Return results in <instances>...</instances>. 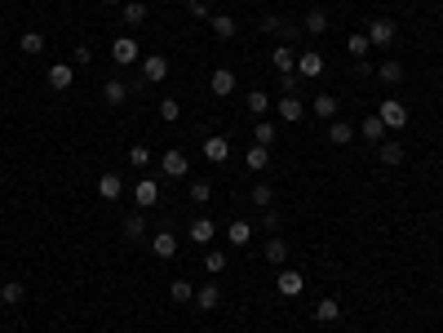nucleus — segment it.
Masks as SVG:
<instances>
[{
  "instance_id": "nucleus-10",
  "label": "nucleus",
  "mask_w": 443,
  "mask_h": 333,
  "mask_svg": "<svg viewBox=\"0 0 443 333\" xmlns=\"http://www.w3.org/2000/svg\"><path fill=\"white\" fill-rule=\"evenodd\" d=\"M209 89L218 93V98H231V93H235V71L218 67V71H213V76H209Z\"/></svg>"
},
{
  "instance_id": "nucleus-37",
  "label": "nucleus",
  "mask_w": 443,
  "mask_h": 333,
  "mask_svg": "<svg viewBox=\"0 0 443 333\" xmlns=\"http://www.w3.org/2000/svg\"><path fill=\"white\" fill-rule=\"evenodd\" d=\"M209 196H213V183L195 178V183H191V200H195V205H209Z\"/></svg>"
},
{
  "instance_id": "nucleus-11",
  "label": "nucleus",
  "mask_w": 443,
  "mask_h": 333,
  "mask_svg": "<svg viewBox=\"0 0 443 333\" xmlns=\"http://www.w3.org/2000/svg\"><path fill=\"white\" fill-rule=\"evenodd\" d=\"M275 107H280V116H284V121H289V125H297V121H302V116H306V102L297 98V93H284V98L275 102Z\"/></svg>"
},
{
  "instance_id": "nucleus-34",
  "label": "nucleus",
  "mask_w": 443,
  "mask_h": 333,
  "mask_svg": "<svg viewBox=\"0 0 443 333\" xmlns=\"http://www.w3.org/2000/svg\"><path fill=\"white\" fill-rule=\"evenodd\" d=\"M266 258H271V263H284V258H289V240L271 235V240H266Z\"/></svg>"
},
{
  "instance_id": "nucleus-23",
  "label": "nucleus",
  "mask_w": 443,
  "mask_h": 333,
  "mask_svg": "<svg viewBox=\"0 0 443 333\" xmlns=\"http://www.w3.org/2000/svg\"><path fill=\"white\" fill-rule=\"evenodd\" d=\"M0 298H5V307H18L22 298H27V289H22V280H5V284H0Z\"/></svg>"
},
{
  "instance_id": "nucleus-30",
  "label": "nucleus",
  "mask_w": 443,
  "mask_h": 333,
  "mask_svg": "<svg viewBox=\"0 0 443 333\" xmlns=\"http://www.w3.org/2000/svg\"><path fill=\"white\" fill-rule=\"evenodd\" d=\"M124 235H129V240H142V235H147V218H142V213H129V218H124Z\"/></svg>"
},
{
  "instance_id": "nucleus-3",
  "label": "nucleus",
  "mask_w": 443,
  "mask_h": 333,
  "mask_svg": "<svg viewBox=\"0 0 443 333\" xmlns=\"http://www.w3.org/2000/svg\"><path fill=\"white\" fill-rule=\"evenodd\" d=\"M324 67H328V58L319 54V49H306L302 58H297V71H302L306 80H315V76H324Z\"/></svg>"
},
{
  "instance_id": "nucleus-31",
  "label": "nucleus",
  "mask_w": 443,
  "mask_h": 333,
  "mask_svg": "<svg viewBox=\"0 0 443 333\" xmlns=\"http://www.w3.org/2000/svg\"><path fill=\"white\" fill-rule=\"evenodd\" d=\"M244 164H248V169H266V164H271V151L253 142V147H248V156H244Z\"/></svg>"
},
{
  "instance_id": "nucleus-32",
  "label": "nucleus",
  "mask_w": 443,
  "mask_h": 333,
  "mask_svg": "<svg viewBox=\"0 0 443 333\" xmlns=\"http://www.w3.org/2000/svg\"><path fill=\"white\" fill-rule=\"evenodd\" d=\"M386 138V125H381V116H368L364 121V142H381Z\"/></svg>"
},
{
  "instance_id": "nucleus-20",
  "label": "nucleus",
  "mask_w": 443,
  "mask_h": 333,
  "mask_svg": "<svg viewBox=\"0 0 443 333\" xmlns=\"http://www.w3.org/2000/svg\"><path fill=\"white\" fill-rule=\"evenodd\" d=\"M209 27H213V36H218V40H231V36L239 31L231 14H213V18H209Z\"/></svg>"
},
{
  "instance_id": "nucleus-16",
  "label": "nucleus",
  "mask_w": 443,
  "mask_h": 333,
  "mask_svg": "<svg viewBox=\"0 0 443 333\" xmlns=\"http://www.w3.org/2000/svg\"><path fill=\"white\" fill-rule=\"evenodd\" d=\"M226 156H231V142L226 138H204V160H213V164H226Z\"/></svg>"
},
{
  "instance_id": "nucleus-9",
  "label": "nucleus",
  "mask_w": 443,
  "mask_h": 333,
  "mask_svg": "<svg viewBox=\"0 0 443 333\" xmlns=\"http://www.w3.org/2000/svg\"><path fill=\"white\" fill-rule=\"evenodd\" d=\"M151 254L169 263V258L177 254V235H173V231H155V235H151Z\"/></svg>"
},
{
  "instance_id": "nucleus-13",
  "label": "nucleus",
  "mask_w": 443,
  "mask_h": 333,
  "mask_svg": "<svg viewBox=\"0 0 443 333\" xmlns=\"http://www.w3.org/2000/svg\"><path fill=\"white\" fill-rule=\"evenodd\" d=\"M71 80H76V67H71V63H54L49 67V89L63 93V89H71Z\"/></svg>"
},
{
  "instance_id": "nucleus-25",
  "label": "nucleus",
  "mask_w": 443,
  "mask_h": 333,
  "mask_svg": "<svg viewBox=\"0 0 443 333\" xmlns=\"http://www.w3.org/2000/svg\"><path fill=\"white\" fill-rule=\"evenodd\" d=\"M102 98H106V107H120L129 98V85H120V80H106L102 85Z\"/></svg>"
},
{
  "instance_id": "nucleus-15",
  "label": "nucleus",
  "mask_w": 443,
  "mask_h": 333,
  "mask_svg": "<svg viewBox=\"0 0 443 333\" xmlns=\"http://www.w3.org/2000/svg\"><path fill=\"white\" fill-rule=\"evenodd\" d=\"M213 235H218V227H213L209 218H195V222H191V231H186V240L191 245H213Z\"/></svg>"
},
{
  "instance_id": "nucleus-41",
  "label": "nucleus",
  "mask_w": 443,
  "mask_h": 333,
  "mask_svg": "<svg viewBox=\"0 0 443 333\" xmlns=\"http://www.w3.org/2000/svg\"><path fill=\"white\" fill-rule=\"evenodd\" d=\"M129 164H134V169H147V164H151V151H147V147H134V151H129Z\"/></svg>"
},
{
  "instance_id": "nucleus-46",
  "label": "nucleus",
  "mask_w": 443,
  "mask_h": 333,
  "mask_svg": "<svg viewBox=\"0 0 443 333\" xmlns=\"http://www.w3.org/2000/svg\"><path fill=\"white\" fill-rule=\"evenodd\" d=\"M261 227H266V231H280V213H275V209H266V218H261Z\"/></svg>"
},
{
  "instance_id": "nucleus-24",
  "label": "nucleus",
  "mask_w": 443,
  "mask_h": 333,
  "mask_svg": "<svg viewBox=\"0 0 443 333\" xmlns=\"http://www.w3.org/2000/svg\"><path fill=\"white\" fill-rule=\"evenodd\" d=\"M169 298H173V302H191V298H195V284H191L186 276H177V280L169 284Z\"/></svg>"
},
{
  "instance_id": "nucleus-7",
  "label": "nucleus",
  "mask_w": 443,
  "mask_h": 333,
  "mask_svg": "<svg viewBox=\"0 0 443 333\" xmlns=\"http://www.w3.org/2000/svg\"><path fill=\"white\" fill-rule=\"evenodd\" d=\"M160 169H164V178H186V169H191V164H186V151H164V160H160Z\"/></svg>"
},
{
  "instance_id": "nucleus-42",
  "label": "nucleus",
  "mask_w": 443,
  "mask_h": 333,
  "mask_svg": "<svg viewBox=\"0 0 443 333\" xmlns=\"http://www.w3.org/2000/svg\"><path fill=\"white\" fill-rule=\"evenodd\" d=\"M204 267H209V271H226V254H222V249H209Z\"/></svg>"
},
{
  "instance_id": "nucleus-27",
  "label": "nucleus",
  "mask_w": 443,
  "mask_h": 333,
  "mask_svg": "<svg viewBox=\"0 0 443 333\" xmlns=\"http://www.w3.org/2000/svg\"><path fill=\"white\" fill-rule=\"evenodd\" d=\"M18 49L27 54V58H35V54H45V36H40V31H27V36H22V40H18Z\"/></svg>"
},
{
  "instance_id": "nucleus-12",
  "label": "nucleus",
  "mask_w": 443,
  "mask_h": 333,
  "mask_svg": "<svg viewBox=\"0 0 443 333\" xmlns=\"http://www.w3.org/2000/svg\"><path fill=\"white\" fill-rule=\"evenodd\" d=\"M337 98H332V93H315V98H310V111L319 116V121H337Z\"/></svg>"
},
{
  "instance_id": "nucleus-19",
  "label": "nucleus",
  "mask_w": 443,
  "mask_h": 333,
  "mask_svg": "<svg viewBox=\"0 0 443 333\" xmlns=\"http://www.w3.org/2000/svg\"><path fill=\"white\" fill-rule=\"evenodd\" d=\"M226 240H231L235 249H244L248 240H253V227H248V222H244V218H235V222H231V227H226Z\"/></svg>"
},
{
  "instance_id": "nucleus-2",
  "label": "nucleus",
  "mask_w": 443,
  "mask_h": 333,
  "mask_svg": "<svg viewBox=\"0 0 443 333\" xmlns=\"http://www.w3.org/2000/svg\"><path fill=\"white\" fill-rule=\"evenodd\" d=\"M164 76H169V58H164V54H147V58H142V80H147V85H160Z\"/></svg>"
},
{
  "instance_id": "nucleus-39",
  "label": "nucleus",
  "mask_w": 443,
  "mask_h": 333,
  "mask_svg": "<svg viewBox=\"0 0 443 333\" xmlns=\"http://www.w3.org/2000/svg\"><path fill=\"white\" fill-rule=\"evenodd\" d=\"M253 205H257V209H271V205H275V192H271L266 183H257V187H253Z\"/></svg>"
},
{
  "instance_id": "nucleus-8",
  "label": "nucleus",
  "mask_w": 443,
  "mask_h": 333,
  "mask_svg": "<svg viewBox=\"0 0 443 333\" xmlns=\"http://www.w3.org/2000/svg\"><path fill=\"white\" fill-rule=\"evenodd\" d=\"M275 289H280L284 298H297V293L306 289V276H302V271H280V280H275Z\"/></svg>"
},
{
  "instance_id": "nucleus-22",
  "label": "nucleus",
  "mask_w": 443,
  "mask_h": 333,
  "mask_svg": "<svg viewBox=\"0 0 443 333\" xmlns=\"http://www.w3.org/2000/svg\"><path fill=\"white\" fill-rule=\"evenodd\" d=\"M328 142H332V147H346V142H355V129L346 121H332L328 125Z\"/></svg>"
},
{
  "instance_id": "nucleus-4",
  "label": "nucleus",
  "mask_w": 443,
  "mask_h": 333,
  "mask_svg": "<svg viewBox=\"0 0 443 333\" xmlns=\"http://www.w3.org/2000/svg\"><path fill=\"white\" fill-rule=\"evenodd\" d=\"M111 58H115V63L120 67H129V63H138V40H129V36H115V40H111Z\"/></svg>"
},
{
  "instance_id": "nucleus-35",
  "label": "nucleus",
  "mask_w": 443,
  "mask_h": 333,
  "mask_svg": "<svg viewBox=\"0 0 443 333\" xmlns=\"http://www.w3.org/2000/svg\"><path fill=\"white\" fill-rule=\"evenodd\" d=\"M377 76L386 80V85H399V80H403V63H381V67H377Z\"/></svg>"
},
{
  "instance_id": "nucleus-40",
  "label": "nucleus",
  "mask_w": 443,
  "mask_h": 333,
  "mask_svg": "<svg viewBox=\"0 0 443 333\" xmlns=\"http://www.w3.org/2000/svg\"><path fill=\"white\" fill-rule=\"evenodd\" d=\"M253 138H257V147H271V142H275V125H266V121H257V129H253Z\"/></svg>"
},
{
  "instance_id": "nucleus-14",
  "label": "nucleus",
  "mask_w": 443,
  "mask_h": 333,
  "mask_svg": "<svg viewBox=\"0 0 443 333\" xmlns=\"http://www.w3.org/2000/svg\"><path fill=\"white\" fill-rule=\"evenodd\" d=\"M195 307H200V311H218V307H222V284H204V289H195Z\"/></svg>"
},
{
  "instance_id": "nucleus-29",
  "label": "nucleus",
  "mask_w": 443,
  "mask_h": 333,
  "mask_svg": "<svg viewBox=\"0 0 443 333\" xmlns=\"http://www.w3.org/2000/svg\"><path fill=\"white\" fill-rule=\"evenodd\" d=\"M337 316H341V307L332 302V298H324V302H315V320H319V325H332V320H337Z\"/></svg>"
},
{
  "instance_id": "nucleus-6",
  "label": "nucleus",
  "mask_w": 443,
  "mask_h": 333,
  "mask_svg": "<svg viewBox=\"0 0 443 333\" xmlns=\"http://www.w3.org/2000/svg\"><path fill=\"white\" fill-rule=\"evenodd\" d=\"M394 36H399V27H394L390 18H373V22H368V40H373V45H390Z\"/></svg>"
},
{
  "instance_id": "nucleus-1",
  "label": "nucleus",
  "mask_w": 443,
  "mask_h": 333,
  "mask_svg": "<svg viewBox=\"0 0 443 333\" xmlns=\"http://www.w3.org/2000/svg\"><path fill=\"white\" fill-rule=\"evenodd\" d=\"M381 125H386V134H399V129L403 125H408V107H403V102H394V98H386V102H381Z\"/></svg>"
},
{
  "instance_id": "nucleus-33",
  "label": "nucleus",
  "mask_w": 443,
  "mask_h": 333,
  "mask_svg": "<svg viewBox=\"0 0 443 333\" xmlns=\"http://www.w3.org/2000/svg\"><path fill=\"white\" fill-rule=\"evenodd\" d=\"M377 156H381V164H403V147L399 142H381Z\"/></svg>"
},
{
  "instance_id": "nucleus-45",
  "label": "nucleus",
  "mask_w": 443,
  "mask_h": 333,
  "mask_svg": "<svg viewBox=\"0 0 443 333\" xmlns=\"http://www.w3.org/2000/svg\"><path fill=\"white\" fill-rule=\"evenodd\" d=\"M284 27V18H275V14H266V18H261V27L257 31H280Z\"/></svg>"
},
{
  "instance_id": "nucleus-28",
  "label": "nucleus",
  "mask_w": 443,
  "mask_h": 333,
  "mask_svg": "<svg viewBox=\"0 0 443 333\" xmlns=\"http://www.w3.org/2000/svg\"><path fill=\"white\" fill-rule=\"evenodd\" d=\"M346 49H351V58H368V49H373V40H368V31H355L351 40H346Z\"/></svg>"
},
{
  "instance_id": "nucleus-26",
  "label": "nucleus",
  "mask_w": 443,
  "mask_h": 333,
  "mask_svg": "<svg viewBox=\"0 0 443 333\" xmlns=\"http://www.w3.org/2000/svg\"><path fill=\"white\" fill-rule=\"evenodd\" d=\"M147 14H151V9L142 5V0H124V22H129V27H138V22H147Z\"/></svg>"
},
{
  "instance_id": "nucleus-21",
  "label": "nucleus",
  "mask_w": 443,
  "mask_h": 333,
  "mask_svg": "<svg viewBox=\"0 0 443 333\" xmlns=\"http://www.w3.org/2000/svg\"><path fill=\"white\" fill-rule=\"evenodd\" d=\"M302 31H306V36H324V31H328V14H324V9H310L306 22H302Z\"/></svg>"
},
{
  "instance_id": "nucleus-36",
  "label": "nucleus",
  "mask_w": 443,
  "mask_h": 333,
  "mask_svg": "<svg viewBox=\"0 0 443 333\" xmlns=\"http://www.w3.org/2000/svg\"><path fill=\"white\" fill-rule=\"evenodd\" d=\"M177 116H182V102H177V98H160V121H164V125H173Z\"/></svg>"
},
{
  "instance_id": "nucleus-5",
  "label": "nucleus",
  "mask_w": 443,
  "mask_h": 333,
  "mask_svg": "<svg viewBox=\"0 0 443 333\" xmlns=\"http://www.w3.org/2000/svg\"><path fill=\"white\" fill-rule=\"evenodd\" d=\"M134 200H138V209H155L160 205V183H155V178H142L134 187Z\"/></svg>"
},
{
  "instance_id": "nucleus-17",
  "label": "nucleus",
  "mask_w": 443,
  "mask_h": 333,
  "mask_svg": "<svg viewBox=\"0 0 443 333\" xmlns=\"http://www.w3.org/2000/svg\"><path fill=\"white\" fill-rule=\"evenodd\" d=\"M98 196H102V200H120V196H124L120 173H102V178H98Z\"/></svg>"
},
{
  "instance_id": "nucleus-38",
  "label": "nucleus",
  "mask_w": 443,
  "mask_h": 333,
  "mask_svg": "<svg viewBox=\"0 0 443 333\" xmlns=\"http://www.w3.org/2000/svg\"><path fill=\"white\" fill-rule=\"evenodd\" d=\"M248 111H253V116H266V107H271V98H266V93H261V89H253V93H248Z\"/></svg>"
},
{
  "instance_id": "nucleus-44",
  "label": "nucleus",
  "mask_w": 443,
  "mask_h": 333,
  "mask_svg": "<svg viewBox=\"0 0 443 333\" xmlns=\"http://www.w3.org/2000/svg\"><path fill=\"white\" fill-rule=\"evenodd\" d=\"M186 9H191V18H209V5H204V0H186Z\"/></svg>"
},
{
  "instance_id": "nucleus-47",
  "label": "nucleus",
  "mask_w": 443,
  "mask_h": 333,
  "mask_svg": "<svg viewBox=\"0 0 443 333\" xmlns=\"http://www.w3.org/2000/svg\"><path fill=\"white\" fill-rule=\"evenodd\" d=\"M102 5H124V0H102Z\"/></svg>"
},
{
  "instance_id": "nucleus-18",
  "label": "nucleus",
  "mask_w": 443,
  "mask_h": 333,
  "mask_svg": "<svg viewBox=\"0 0 443 333\" xmlns=\"http://www.w3.org/2000/svg\"><path fill=\"white\" fill-rule=\"evenodd\" d=\"M271 67L280 71V76H293V67H297V58H293V49L289 45H280V49L271 54Z\"/></svg>"
},
{
  "instance_id": "nucleus-43",
  "label": "nucleus",
  "mask_w": 443,
  "mask_h": 333,
  "mask_svg": "<svg viewBox=\"0 0 443 333\" xmlns=\"http://www.w3.org/2000/svg\"><path fill=\"white\" fill-rule=\"evenodd\" d=\"M297 36H302V27H293V22H284V27H280V40L284 45H297Z\"/></svg>"
}]
</instances>
